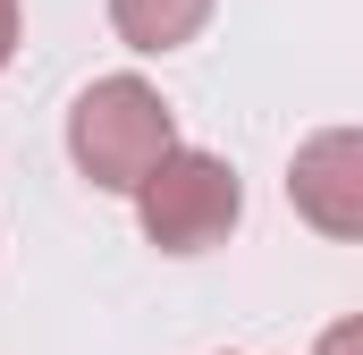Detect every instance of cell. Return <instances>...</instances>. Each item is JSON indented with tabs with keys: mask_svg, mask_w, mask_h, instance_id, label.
Wrapping results in <instances>:
<instances>
[{
	"mask_svg": "<svg viewBox=\"0 0 363 355\" xmlns=\"http://www.w3.org/2000/svg\"><path fill=\"white\" fill-rule=\"evenodd\" d=\"M169 144H178V119H169L161 85H144V77H93L68 110V161L101 195H135Z\"/></svg>",
	"mask_w": 363,
	"mask_h": 355,
	"instance_id": "obj_1",
	"label": "cell"
},
{
	"mask_svg": "<svg viewBox=\"0 0 363 355\" xmlns=\"http://www.w3.org/2000/svg\"><path fill=\"white\" fill-rule=\"evenodd\" d=\"M135 220H144V237H152L161 254H211V246H228V229L245 220V186H237V170H228L220 153L169 144L161 170L135 186Z\"/></svg>",
	"mask_w": 363,
	"mask_h": 355,
	"instance_id": "obj_2",
	"label": "cell"
},
{
	"mask_svg": "<svg viewBox=\"0 0 363 355\" xmlns=\"http://www.w3.org/2000/svg\"><path fill=\"white\" fill-rule=\"evenodd\" d=\"M287 203L296 220H313L321 237H363V136L355 127H321L313 144H296L287 161Z\"/></svg>",
	"mask_w": 363,
	"mask_h": 355,
	"instance_id": "obj_3",
	"label": "cell"
},
{
	"mask_svg": "<svg viewBox=\"0 0 363 355\" xmlns=\"http://www.w3.org/2000/svg\"><path fill=\"white\" fill-rule=\"evenodd\" d=\"M220 0H110V26L127 51H186L203 26H211Z\"/></svg>",
	"mask_w": 363,
	"mask_h": 355,
	"instance_id": "obj_4",
	"label": "cell"
},
{
	"mask_svg": "<svg viewBox=\"0 0 363 355\" xmlns=\"http://www.w3.org/2000/svg\"><path fill=\"white\" fill-rule=\"evenodd\" d=\"M313 355H363V322H330V330H321V347Z\"/></svg>",
	"mask_w": 363,
	"mask_h": 355,
	"instance_id": "obj_5",
	"label": "cell"
},
{
	"mask_svg": "<svg viewBox=\"0 0 363 355\" xmlns=\"http://www.w3.org/2000/svg\"><path fill=\"white\" fill-rule=\"evenodd\" d=\"M17 60V0H0V68Z\"/></svg>",
	"mask_w": 363,
	"mask_h": 355,
	"instance_id": "obj_6",
	"label": "cell"
}]
</instances>
